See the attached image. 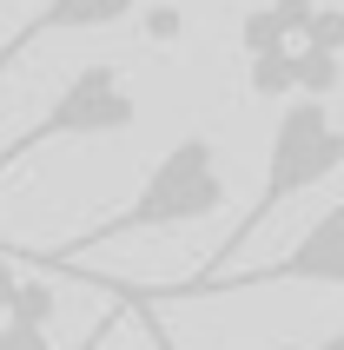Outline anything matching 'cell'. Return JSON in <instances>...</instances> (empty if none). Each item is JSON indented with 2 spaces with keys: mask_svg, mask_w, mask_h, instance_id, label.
<instances>
[{
  "mask_svg": "<svg viewBox=\"0 0 344 350\" xmlns=\"http://www.w3.org/2000/svg\"><path fill=\"white\" fill-rule=\"evenodd\" d=\"M291 73H298V93L325 99V93H338L344 66H338V53H331V46H311V40H298V53H291Z\"/></svg>",
  "mask_w": 344,
  "mask_h": 350,
  "instance_id": "cell-7",
  "label": "cell"
},
{
  "mask_svg": "<svg viewBox=\"0 0 344 350\" xmlns=\"http://www.w3.org/2000/svg\"><path fill=\"white\" fill-rule=\"evenodd\" d=\"M159 350H172L166 337H159ZM298 350H344V331H331V337H318V344H298Z\"/></svg>",
  "mask_w": 344,
  "mask_h": 350,
  "instance_id": "cell-11",
  "label": "cell"
},
{
  "mask_svg": "<svg viewBox=\"0 0 344 350\" xmlns=\"http://www.w3.org/2000/svg\"><path fill=\"white\" fill-rule=\"evenodd\" d=\"M79 350H86V344H79Z\"/></svg>",
  "mask_w": 344,
  "mask_h": 350,
  "instance_id": "cell-13",
  "label": "cell"
},
{
  "mask_svg": "<svg viewBox=\"0 0 344 350\" xmlns=\"http://www.w3.org/2000/svg\"><path fill=\"white\" fill-rule=\"evenodd\" d=\"M53 311H60L53 284H40V278H20V291H14V304H7V317H14V324H53Z\"/></svg>",
  "mask_w": 344,
  "mask_h": 350,
  "instance_id": "cell-8",
  "label": "cell"
},
{
  "mask_svg": "<svg viewBox=\"0 0 344 350\" xmlns=\"http://www.w3.org/2000/svg\"><path fill=\"white\" fill-rule=\"evenodd\" d=\"M219 205H225V159H219V146L206 133H186L153 159V172L139 178V192L119 212H106L99 225L73 232L53 252H14V258L34 265V271H66V265H79L99 245H119V238H139V232H179V225L212 218Z\"/></svg>",
  "mask_w": 344,
  "mask_h": 350,
  "instance_id": "cell-1",
  "label": "cell"
},
{
  "mask_svg": "<svg viewBox=\"0 0 344 350\" xmlns=\"http://www.w3.org/2000/svg\"><path fill=\"white\" fill-rule=\"evenodd\" d=\"M0 350H53V344H47V324H14V317H0Z\"/></svg>",
  "mask_w": 344,
  "mask_h": 350,
  "instance_id": "cell-10",
  "label": "cell"
},
{
  "mask_svg": "<svg viewBox=\"0 0 344 350\" xmlns=\"http://www.w3.org/2000/svg\"><path fill=\"white\" fill-rule=\"evenodd\" d=\"M139 0H40L34 14H27V27L20 33L0 40V79L14 73L20 59L34 53L40 40H60V33H99V27H119V20H133Z\"/></svg>",
  "mask_w": 344,
  "mask_h": 350,
  "instance_id": "cell-5",
  "label": "cell"
},
{
  "mask_svg": "<svg viewBox=\"0 0 344 350\" xmlns=\"http://www.w3.org/2000/svg\"><path fill=\"white\" fill-rule=\"evenodd\" d=\"M113 324H119V317H99V331H93V350L106 344V337H113Z\"/></svg>",
  "mask_w": 344,
  "mask_h": 350,
  "instance_id": "cell-12",
  "label": "cell"
},
{
  "mask_svg": "<svg viewBox=\"0 0 344 350\" xmlns=\"http://www.w3.org/2000/svg\"><path fill=\"white\" fill-rule=\"evenodd\" d=\"M305 40H311V46H331V53H344V7H311Z\"/></svg>",
  "mask_w": 344,
  "mask_h": 350,
  "instance_id": "cell-9",
  "label": "cell"
},
{
  "mask_svg": "<svg viewBox=\"0 0 344 350\" xmlns=\"http://www.w3.org/2000/svg\"><path fill=\"white\" fill-rule=\"evenodd\" d=\"M331 172H344V126L331 119V106H325V99H311V93L278 99V126H271V146H265V185H258V198L245 205V218L225 232V245L206 258V271H199V278L232 271L238 252L278 218V205H291V198L311 192V185H325Z\"/></svg>",
  "mask_w": 344,
  "mask_h": 350,
  "instance_id": "cell-2",
  "label": "cell"
},
{
  "mask_svg": "<svg viewBox=\"0 0 344 350\" xmlns=\"http://www.w3.org/2000/svg\"><path fill=\"white\" fill-rule=\"evenodd\" d=\"M311 7L318 0H258L245 20H238V46L251 53H285V46H298L311 27Z\"/></svg>",
  "mask_w": 344,
  "mask_h": 350,
  "instance_id": "cell-6",
  "label": "cell"
},
{
  "mask_svg": "<svg viewBox=\"0 0 344 350\" xmlns=\"http://www.w3.org/2000/svg\"><path fill=\"white\" fill-rule=\"evenodd\" d=\"M133 119H139V93L126 86L119 59H86V66L47 99V113H40L27 133L0 139V185H7V172H14L20 159L47 152V146H60V139H113V133H133Z\"/></svg>",
  "mask_w": 344,
  "mask_h": 350,
  "instance_id": "cell-3",
  "label": "cell"
},
{
  "mask_svg": "<svg viewBox=\"0 0 344 350\" xmlns=\"http://www.w3.org/2000/svg\"><path fill=\"white\" fill-rule=\"evenodd\" d=\"M271 284H325L344 291V198L331 212H318L305 225V238L291 252L265 258L258 271H219V278H186V284H166V291H133L139 297H232V291H271Z\"/></svg>",
  "mask_w": 344,
  "mask_h": 350,
  "instance_id": "cell-4",
  "label": "cell"
}]
</instances>
